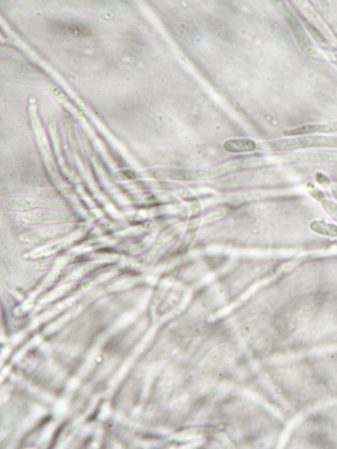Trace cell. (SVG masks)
Segmentation results:
<instances>
[{"mask_svg":"<svg viewBox=\"0 0 337 449\" xmlns=\"http://www.w3.org/2000/svg\"><path fill=\"white\" fill-rule=\"evenodd\" d=\"M223 149L228 153L243 154L253 152L257 149V142L249 138H237L228 140L223 144Z\"/></svg>","mask_w":337,"mask_h":449,"instance_id":"cell-8","label":"cell"},{"mask_svg":"<svg viewBox=\"0 0 337 449\" xmlns=\"http://www.w3.org/2000/svg\"><path fill=\"white\" fill-rule=\"evenodd\" d=\"M322 207L326 213L337 222V204L336 202L330 200H323Z\"/></svg>","mask_w":337,"mask_h":449,"instance_id":"cell-10","label":"cell"},{"mask_svg":"<svg viewBox=\"0 0 337 449\" xmlns=\"http://www.w3.org/2000/svg\"><path fill=\"white\" fill-rule=\"evenodd\" d=\"M337 131V122L324 125H309L285 131L286 136H302L310 135V133H330Z\"/></svg>","mask_w":337,"mask_h":449,"instance_id":"cell-7","label":"cell"},{"mask_svg":"<svg viewBox=\"0 0 337 449\" xmlns=\"http://www.w3.org/2000/svg\"><path fill=\"white\" fill-rule=\"evenodd\" d=\"M75 231V227L68 224H56L32 230L20 236V241L28 245H43L64 238Z\"/></svg>","mask_w":337,"mask_h":449,"instance_id":"cell-3","label":"cell"},{"mask_svg":"<svg viewBox=\"0 0 337 449\" xmlns=\"http://www.w3.org/2000/svg\"><path fill=\"white\" fill-rule=\"evenodd\" d=\"M272 3L278 7V11L281 12V14L283 15L284 20L287 21L289 27H290L291 31L293 35H295L298 44L300 45V49L303 51L308 50L309 47L311 46L308 35L306 34L303 25H301L300 20H298L295 15L293 14V12L290 10V8L288 7L286 2L276 1Z\"/></svg>","mask_w":337,"mask_h":449,"instance_id":"cell-5","label":"cell"},{"mask_svg":"<svg viewBox=\"0 0 337 449\" xmlns=\"http://www.w3.org/2000/svg\"><path fill=\"white\" fill-rule=\"evenodd\" d=\"M332 193H333V195L337 200V187H334L333 188H332Z\"/></svg>","mask_w":337,"mask_h":449,"instance_id":"cell-13","label":"cell"},{"mask_svg":"<svg viewBox=\"0 0 337 449\" xmlns=\"http://www.w3.org/2000/svg\"><path fill=\"white\" fill-rule=\"evenodd\" d=\"M21 223L27 226H50L75 221V216L67 211L38 209L23 214L20 217Z\"/></svg>","mask_w":337,"mask_h":449,"instance_id":"cell-2","label":"cell"},{"mask_svg":"<svg viewBox=\"0 0 337 449\" xmlns=\"http://www.w3.org/2000/svg\"><path fill=\"white\" fill-rule=\"evenodd\" d=\"M317 180L319 183H321L322 185H327L330 184L331 183L330 180L328 179L326 176L321 174V173H319V174H317Z\"/></svg>","mask_w":337,"mask_h":449,"instance_id":"cell-12","label":"cell"},{"mask_svg":"<svg viewBox=\"0 0 337 449\" xmlns=\"http://www.w3.org/2000/svg\"><path fill=\"white\" fill-rule=\"evenodd\" d=\"M6 207L8 210L20 211V213L23 214L40 209L55 207L54 206L47 205V202L32 199V198H16V199H11L6 202Z\"/></svg>","mask_w":337,"mask_h":449,"instance_id":"cell-6","label":"cell"},{"mask_svg":"<svg viewBox=\"0 0 337 449\" xmlns=\"http://www.w3.org/2000/svg\"><path fill=\"white\" fill-rule=\"evenodd\" d=\"M306 27L308 29L310 33L312 35L315 41L319 42V44H326V39L324 38L321 32H319L318 30L314 27V25L308 24L306 25Z\"/></svg>","mask_w":337,"mask_h":449,"instance_id":"cell-11","label":"cell"},{"mask_svg":"<svg viewBox=\"0 0 337 449\" xmlns=\"http://www.w3.org/2000/svg\"><path fill=\"white\" fill-rule=\"evenodd\" d=\"M310 230L321 235L337 237V226L325 221H321V220H314V221L311 223Z\"/></svg>","mask_w":337,"mask_h":449,"instance_id":"cell-9","label":"cell"},{"mask_svg":"<svg viewBox=\"0 0 337 449\" xmlns=\"http://www.w3.org/2000/svg\"><path fill=\"white\" fill-rule=\"evenodd\" d=\"M233 166L234 164H231V166H219L209 170H162L157 171V176L178 180H200L221 176L230 171Z\"/></svg>","mask_w":337,"mask_h":449,"instance_id":"cell-4","label":"cell"},{"mask_svg":"<svg viewBox=\"0 0 337 449\" xmlns=\"http://www.w3.org/2000/svg\"><path fill=\"white\" fill-rule=\"evenodd\" d=\"M262 147L263 149L271 152L309 148H337V137L307 136L286 138V140L267 142Z\"/></svg>","mask_w":337,"mask_h":449,"instance_id":"cell-1","label":"cell"}]
</instances>
